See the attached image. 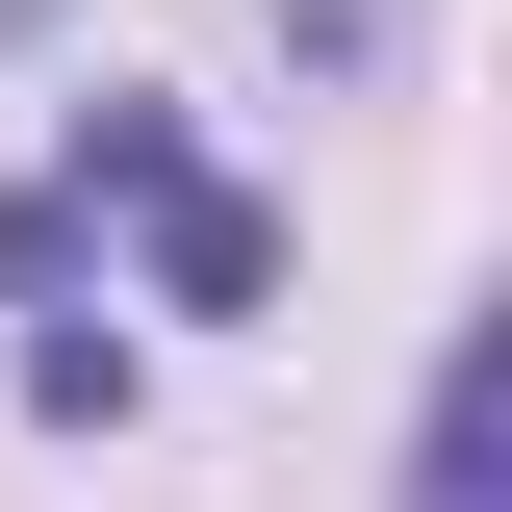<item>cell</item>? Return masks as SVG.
<instances>
[{"label":"cell","instance_id":"6da1fadb","mask_svg":"<svg viewBox=\"0 0 512 512\" xmlns=\"http://www.w3.org/2000/svg\"><path fill=\"white\" fill-rule=\"evenodd\" d=\"M77 205H128L180 308H256V205L205 180V154H180V128H154V103H103V154H77Z\"/></svg>","mask_w":512,"mask_h":512}]
</instances>
